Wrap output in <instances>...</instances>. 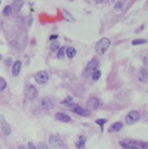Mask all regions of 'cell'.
Wrapping results in <instances>:
<instances>
[{
	"label": "cell",
	"instance_id": "obj_4",
	"mask_svg": "<svg viewBox=\"0 0 148 149\" xmlns=\"http://www.w3.org/2000/svg\"><path fill=\"white\" fill-rule=\"evenodd\" d=\"M48 79H49V75L45 71H40V72H38L35 74V80L39 85L46 84Z\"/></svg>",
	"mask_w": 148,
	"mask_h": 149
},
{
	"label": "cell",
	"instance_id": "obj_21",
	"mask_svg": "<svg viewBox=\"0 0 148 149\" xmlns=\"http://www.w3.org/2000/svg\"><path fill=\"white\" fill-rule=\"evenodd\" d=\"M59 42H58V41H56V40H54V41H53L52 44H51V46H50V48H51V50H52V52H56L57 51V50H58L59 49Z\"/></svg>",
	"mask_w": 148,
	"mask_h": 149
},
{
	"label": "cell",
	"instance_id": "obj_2",
	"mask_svg": "<svg viewBox=\"0 0 148 149\" xmlns=\"http://www.w3.org/2000/svg\"><path fill=\"white\" fill-rule=\"evenodd\" d=\"M98 61L96 59H91L90 62L86 65V66L85 67V70L82 73V75L85 78L90 77L93 74L94 72L97 71V68H98Z\"/></svg>",
	"mask_w": 148,
	"mask_h": 149
},
{
	"label": "cell",
	"instance_id": "obj_11",
	"mask_svg": "<svg viewBox=\"0 0 148 149\" xmlns=\"http://www.w3.org/2000/svg\"><path fill=\"white\" fill-rule=\"evenodd\" d=\"M39 104H40V107H42L43 108H45V109H50L53 105L52 101L49 98H43L39 101Z\"/></svg>",
	"mask_w": 148,
	"mask_h": 149
},
{
	"label": "cell",
	"instance_id": "obj_1",
	"mask_svg": "<svg viewBox=\"0 0 148 149\" xmlns=\"http://www.w3.org/2000/svg\"><path fill=\"white\" fill-rule=\"evenodd\" d=\"M110 45H111V40L107 38H103L97 43L95 46L96 52L98 54H104L108 50Z\"/></svg>",
	"mask_w": 148,
	"mask_h": 149
},
{
	"label": "cell",
	"instance_id": "obj_13",
	"mask_svg": "<svg viewBox=\"0 0 148 149\" xmlns=\"http://www.w3.org/2000/svg\"><path fill=\"white\" fill-rule=\"evenodd\" d=\"M148 73L146 69H142L139 73V80L142 83H147Z\"/></svg>",
	"mask_w": 148,
	"mask_h": 149
},
{
	"label": "cell",
	"instance_id": "obj_6",
	"mask_svg": "<svg viewBox=\"0 0 148 149\" xmlns=\"http://www.w3.org/2000/svg\"><path fill=\"white\" fill-rule=\"evenodd\" d=\"M140 115L137 111H131L126 118V122L127 125H133L139 120Z\"/></svg>",
	"mask_w": 148,
	"mask_h": 149
},
{
	"label": "cell",
	"instance_id": "obj_22",
	"mask_svg": "<svg viewBox=\"0 0 148 149\" xmlns=\"http://www.w3.org/2000/svg\"><path fill=\"white\" fill-rule=\"evenodd\" d=\"M12 12V8L11 5H6L3 10V14L4 16H10Z\"/></svg>",
	"mask_w": 148,
	"mask_h": 149
},
{
	"label": "cell",
	"instance_id": "obj_9",
	"mask_svg": "<svg viewBox=\"0 0 148 149\" xmlns=\"http://www.w3.org/2000/svg\"><path fill=\"white\" fill-rule=\"evenodd\" d=\"M99 105H100L99 100H98V98H90V100H88L87 102H86V105H87V107L90 110L98 109V108L99 107Z\"/></svg>",
	"mask_w": 148,
	"mask_h": 149
},
{
	"label": "cell",
	"instance_id": "obj_10",
	"mask_svg": "<svg viewBox=\"0 0 148 149\" xmlns=\"http://www.w3.org/2000/svg\"><path fill=\"white\" fill-rule=\"evenodd\" d=\"M22 68V62L20 60H17L13 64V66H12V70H11V73L14 77H17V75L19 74L20 71H21Z\"/></svg>",
	"mask_w": 148,
	"mask_h": 149
},
{
	"label": "cell",
	"instance_id": "obj_7",
	"mask_svg": "<svg viewBox=\"0 0 148 149\" xmlns=\"http://www.w3.org/2000/svg\"><path fill=\"white\" fill-rule=\"evenodd\" d=\"M0 124H1V129L5 135H10L11 133V128L9 123L5 120L3 115H0Z\"/></svg>",
	"mask_w": 148,
	"mask_h": 149
},
{
	"label": "cell",
	"instance_id": "obj_39",
	"mask_svg": "<svg viewBox=\"0 0 148 149\" xmlns=\"http://www.w3.org/2000/svg\"><path fill=\"white\" fill-rule=\"evenodd\" d=\"M0 59H1V55H0Z\"/></svg>",
	"mask_w": 148,
	"mask_h": 149
},
{
	"label": "cell",
	"instance_id": "obj_15",
	"mask_svg": "<svg viewBox=\"0 0 148 149\" xmlns=\"http://www.w3.org/2000/svg\"><path fill=\"white\" fill-rule=\"evenodd\" d=\"M65 53L68 56V58H70V59H72L73 57H75V55H76V53H77V52H76L75 48L69 47V48H66Z\"/></svg>",
	"mask_w": 148,
	"mask_h": 149
},
{
	"label": "cell",
	"instance_id": "obj_24",
	"mask_svg": "<svg viewBox=\"0 0 148 149\" xmlns=\"http://www.w3.org/2000/svg\"><path fill=\"white\" fill-rule=\"evenodd\" d=\"M91 77H92V79L94 80V81H97V80H98L99 78L101 77V72L100 71L97 70L96 72H93V74L91 75Z\"/></svg>",
	"mask_w": 148,
	"mask_h": 149
},
{
	"label": "cell",
	"instance_id": "obj_28",
	"mask_svg": "<svg viewBox=\"0 0 148 149\" xmlns=\"http://www.w3.org/2000/svg\"><path fill=\"white\" fill-rule=\"evenodd\" d=\"M4 63H5V65H7V66H10V65H11L12 63H13V59H12L11 57H8V58H7V59H5Z\"/></svg>",
	"mask_w": 148,
	"mask_h": 149
},
{
	"label": "cell",
	"instance_id": "obj_30",
	"mask_svg": "<svg viewBox=\"0 0 148 149\" xmlns=\"http://www.w3.org/2000/svg\"><path fill=\"white\" fill-rule=\"evenodd\" d=\"M78 142L83 144V145H85V142H86V137L84 135H81L79 139H78Z\"/></svg>",
	"mask_w": 148,
	"mask_h": 149
},
{
	"label": "cell",
	"instance_id": "obj_34",
	"mask_svg": "<svg viewBox=\"0 0 148 149\" xmlns=\"http://www.w3.org/2000/svg\"><path fill=\"white\" fill-rule=\"evenodd\" d=\"M58 38V35H52V36L50 37V40H53V39L55 40V39H57Z\"/></svg>",
	"mask_w": 148,
	"mask_h": 149
},
{
	"label": "cell",
	"instance_id": "obj_38",
	"mask_svg": "<svg viewBox=\"0 0 148 149\" xmlns=\"http://www.w3.org/2000/svg\"><path fill=\"white\" fill-rule=\"evenodd\" d=\"M32 21H33V18H30V19L29 20V26H32Z\"/></svg>",
	"mask_w": 148,
	"mask_h": 149
},
{
	"label": "cell",
	"instance_id": "obj_27",
	"mask_svg": "<svg viewBox=\"0 0 148 149\" xmlns=\"http://www.w3.org/2000/svg\"><path fill=\"white\" fill-rule=\"evenodd\" d=\"M39 149H50L49 148V146H48L47 145H46V143H45V142H39Z\"/></svg>",
	"mask_w": 148,
	"mask_h": 149
},
{
	"label": "cell",
	"instance_id": "obj_26",
	"mask_svg": "<svg viewBox=\"0 0 148 149\" xmlns=\"http://www.w3.org/2000/svg\"><path fill=\"white\" fill-rule=\"evenodd\" d=\"M114 8H115V10H117V11H121V10H123L124 8V3L120 1L117 2L115 5H114Z\"/></svg>",
	"mask_w": 148,
	"mask_h": 149
},
{
	"label": "cell",
	"instance_id": "obj_35",
	"mask_svg": "<svg viewBox=\"0 0 148 149\" xmlns=\"http://www.w3.org/2000/svg\"><path fill=\"white\" fill-rule=\"evenodd\" d=\"M144 64L145 65H147V55H145V58H144Z\"/></svg>",
	"mask_w": 148,
	"mask_h": 149
},
{
	"label": "cell",
	"instance_id": "obj_29",
	"mask_svg": "<svg viewBox=\"0 0 148 149\" xmlns=\"http://www.w3.org/2000/svg\"><path fill=\"white\" fill-rule=\"evenodd\" d=\"M139 146L142 149H147L148 148V144L146 141H140L139 142Z\"/></svg>",
	"mask_w": 148,
	"mask_h": 149
},
{
	"label": "cell",
	"instance_id": "obj_18",
	"mask_svg": "<svg viewBox=\"0 0 148 149\" xmlns=\"http://www.w3.org/2000/svg\"><path fill=\"white\" fill-rule=\"evenodd\" d=\"M63 13H64V17H65V19L66 20V21H70V22H73L75 21V19H74L73 16L71 15V13H69L68 11H66L64 10L63 11Z\"/></svg>",
	"mask_w": 148,
	"mask_h": 149
},
{
	"label": "cell",
	"instance_id": "obj_20",
	"mask_svg": "<svg viewBox=\"0 0 148 149\" xmlns=\"http://www.w3.org/2000/svg\"><path fill=\"white\" fill-rule=\"evenodd\" d=\"M65 50H66V47L65 46H62L61 48H59V50H58V54H57V56H58V59H63V58L65 57Z\"/></svg>",
	"mask_w": 148,
	"mask_h": 149
},
{
	"label": "cell",
	"instance_id": "obj_17",
	"mask_svg": "<svg viewBox=\"0 0 148 149\" xmlns=\"http://www.w3.org/2000/svg\"><path fill=\"white\" fill-rule=\"evenodd\" d=\"M61 104L66 105V107H71V105H74L73 103V98L71 97V96H69L65 98V100H64L62 102H61Z\"/></svg>",
	"mask_w": 148,
	"mask_h": 149
},
{
	"label": "cell",
	"instance_id": "obj_31",
	"mask_svg": "<svg viewBox=\"0 0 148 149\" xmlns=\"http://www.w3.org/2000/svg\"><path fill=\"white\" fill-rule=\"evenodd\" d=\"M75 145L78 147V149H85V145H83V144L79 143L78 141H76Z\"/></svg>",
	"mask_w": 148,
	"mask_h": 149
},
{
	"label": "cell",
	"instance_id": "obj_36",
	"mask_svg": "<svg viewBox=\"0 0 148 149\" xmlns=\"http://www.w3.org/2000/svg\"><path fill=\"white\" fill-rule=\"evenodd\" d=\"M17 149H28V148H27L25 146L21 145V146H18V148H17Z\"/></svg>",
	"mask_w": 148,
	"mask_h": 149
},
{
	"label": "cell",
	"instance_id": "obj_19",
	"mask_svg": "<svg viewBox=\"0 0 148 149\" xmlns=\"http://www.w3.org/2000/svg\"><path fill=\"white\" fill-rule=\"evenodd\" d=\"M96 124H98V126H100L101 127V132L103 133L104 132V125L107 122V120L106 119H98V120H95Z\"/></svg>",
	"mask_w": 148,
	"mask_h": 149
},
{
	"label": "cell",
	"instance_id": "obj_23",
	"mask_svg": "<svg viewBox=\"0 0 148 149\" xmlns=\"http://www.w3.org/2000/svg\"><path fill=\"white\" fill-rule=\"evenodd\" d=\"M6 87H7V83H6V81L3 79V78L0 77V92L5 90Z\"/></svg>",
	"mask_w": 148,
	"mask_h": 149
},
{
	"label": "cell",
	"instance_id": "obj_8",
	"mask_svg": "<svg viewBox=\"0 0 148 149\" xmlns=\"http://www.w3.org/2000/svg\"><path fill=\"white\" fill-rule=\"evenodd\" d=\"M73 112L75 113H77L78 115L82 116V117H88V116L90 115V112H89L88 110L85 109V108H83L82 107H80V105H74Z\"/></svg>",
	"mask_w": 148,
	"mask_h": 149
},
{
	"label": "cell",
	"instance_id": "obj_40",
	"mask_svg": "<svg viewBox=\"0 0 148 149\" xmlns=\"http://www.w3.org/2000/svg\"><path fill=\"white\" fill-rule=\"evenodd\" d=\"M0 4H1V1H0Z\"/></svg>",
	"mask_w": 148,
	"mask_h": 149
},
{
	"label": "cell",
	"instance_id": "obj_33",
	"mask_svg": "<svg viewBox=\"0 0 148 149\" xmlns=\"http://www.w3.org/2000/svg\"><path fill=\"white\" fill-rule=\"evenodd\" d=\"M28 148H29V149H37V147L34 146V144H33L32 142L28 143Z\"/></svg>",
	"mask_w": 148,
	"mask_h": 149
},
{
	"label": "cell",
	"instance_id": "obj_37",
	"mask_svg": "<svg viewBox=\"0 0 148 149\" xmlns=\"http://www.w3.org/2000/svg\"><path fill=\"white\" fill-rule=\"evenodd\" d=\"M129 149H140V148H139V147H138V146H129Z\"/></svg>",
	"mask_w": 148,
	"mask_h": 149
},
{
	"label": "cell",
	"instance_id": "obj_32",
	"mask_svg": "<svg viewBox=\"0 0 148 149\" xmlns=\"http://www.w3.org/2000/svg\"><path fill=\"white\" fill-rule=\"evenodd\" d=\"M119 145H120L122 147L125 148V149H129V146H130L127 145L126 143H125L124 141H120V142H119Z\"/></svg>",
	"mask_w": 148,
	"mask_h": 149
},
{
	"label": "cell",
	"instance_id": "obj_16",
	"mask_svg": "<svg viewBox=\"0 0 148 149\" xmlns=\"http://www.w3.org/2000/svg\"><path fill=\"white\" fill-rule=\"evenodd\" d=\"M23 4H24V2H23L22 0H16V1H14L13 3H12L11 8H13L14 10H16V11H19L23 7Z\"/></svg>",
	"mask_w": 148,
	"mask_h": 149
},
{
	"label": "cell",
	"instance_id": "obj_3",
	"mask_svg": "<svg viewBox=\"0 0 148 149\" xmlns=\"http://www.w3.org/2000/svg\"><path fill=\"white\" fill-rule=\"evenodd\" d=\"M49 144L53 149H65V146L58 136L51 135L49 138Z\"/></svg>",
	"mask_w": 148,
	"mask_h": 149
},
{
	"label": "cell",
	"instance_id": "obj_25",
	"mask_svg": "<svg viewBox=\"0 0 148 149\" xmlns=\"http://www.w3.org/2000/svg\"><path fill=\"white\" fill-rule=\"evenodd\" d=\"M147 41H146V39H134V40H132V45H143V44H145Z\"/></svg>",
	"mask_w": 148,
	"mask_h": 149
},
{
	"label": "cell",
	"instance_id": "obj_5",
	"mask_svg": "<svg viewBox=\"0 0 148 149\" xmlns=\"http://www.w3.org/2000/svg\"><path fill=\"white\" fill-rule=\"evenodd\" d=\"M24 96L27 100H32L38 96V91L36 89L35 86H33L32 85H29L25 87L24 89Z\"/></svg>",
	"mask_w": 148,
	"mask_h": 149
},
{
	"label": "cell",
	"instance_id": "obj_12",
	"mask_svg": "<svg viewBox=\"0 0 148 149\" xmlns=\"http://www.w3.org/2000/svg\"><path fill=\"white\" fill-rule=\"evenodd\" d=\"M55 118L57 119L58 120L61 121V122H65V123L70 122L71 120L70 116L67 114H65V113H57L55 115Z\"/></svg>",
	"mask_w": 148,
	"mask_h": 149
},
{
	"label": "cell",
	"instance_id": "obj_14",
	"mask_svg": "<svg viewBox=\"0 0 148 149\" xmlns=\"http://www.w3.org/2000/svg\"><path fill=\"white\" fill-rule=\"evenodd\" d=\"M124 127V125H123V123H121V122H116V123H114L112 125V127L111 128H109V132L110 133H116V132H119V131H120L122 128H123Z\"/></svg>",
	"mask_w": 148,
	"mask_h": 149
}]
</instances>
